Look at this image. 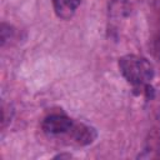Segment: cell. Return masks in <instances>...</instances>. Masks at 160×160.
<instances>
[{
    "instance_id": "277c9868",
    "label": "cell",
    "mask_w": 160,
    "mask_h": 160,
    "mask_svg": "<svg viewBox=\"0 0 160 160\" xmlns=\"http://www.w3.org/2000/svg\"><path fill=\"white\" fill-rule=\"evenodd\" d=\"M51 2L55 15L59 19L69 20L75 15L81 0H51Z\"/></svg>"
},
{
    "instance_id": "7a4b0ae2",
    "label": "cell",
    "mask_w": 160,
    "mask_h": 160,
    "mask_svg": "<svg viewBox=\"0 0 160 160\" xmlns=\"http://www.w3.org/2000/svg\"><path fill=\"white\" fill-rule=\"evenodd\" d=\"M75 125L76 121L69 118L68 115L60 112H52L44 118L41 122V129L46 136L68 140L66 144H70Z\"/></svg>"
},
{
    "instance_id": "8992f818",
    "label": "cell",
    "mask_w": 160,
    "mask_h": 160,
    "mask_svg": "<svg viewBox=\"0 0 160 160\" xmlns=\"http://www.w3.org/2000/svg\"><path fill=\"white\" fill-rule=\"evenodd\" d=\"M154 5H155L156 10L160 12V0H154Z\"/></svg>"
},
{
    "instance_id": "6da1fadb",
    "label": "cell",
    "mask_w": 160,
    "mask_h": 160,
    "mask_svg": "<svg viewBox=\"0 0 160 160\" xmlns=\"http://www.w3.org/2000/svg\"><path fill=\"white\" fill-rule=\"evenodd\" d=\"M118 66L122 78L135 90H141L146 96H150V92H152L151 80L155 76V71L148 59L128 54L119 59Z\"/></svg>"
},
{
    "instance_id": "5b68a950",
    "label": "cell",
    "mask_w": 160,
    "mask_h": 160,
    "mask_svg": "<svg viewBox=\"0 0 160 160\" xmlns=\"http://www.w3.org/2000/svg\"><path fill=\"white\" fill-rule=\"evenodd\" d=\"M0 32H1V46H5L6 41H9L14 36V29H12V26L2 22Z\"/></svg>"
},
{
    "instance_id": "3957f363",
    "label": "cell",
    "mask_w": 160,
    "mask_h": 160,
    "mask_svg": "<svg viewBox=\"0 0 160 160\" xmlns=\"http://www.w3.org/2000/svg\"><path fill=\"white\" fill-rule=\"evenodd\" d=\"M96 138H98V131L94 126L81 121H76L70 144H74L78 146H86L92 144Z\"/></svg>"
}]
</instances>
